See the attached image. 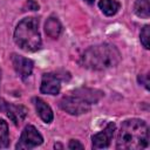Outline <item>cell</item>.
<instances>
[{
	"instance_id": "d6986e66",
	"label": "cell",
	"mask_w": 150,
	"mask_h": 150,
	"mask_svg": "<svg viewBox=\"0 0 150 150\" xmlns=\"http://www.w3.org/2000/svg\"><path fill=\"white\" fill-rule=\"evenodd\" d=\"M86 1H88V2H93L94 0H86Z\"/></svg>"
},
{
	"instance_id": "2e32d148",
	"label": "cell",
	"mask_w": 150,
	"mask_h": 150,
	"mask_svg": "<svg viewBox=\"0 0 150 150\" xmlns=\"http://www.w3.org/2000/svg\"><path fill=\"white\" fill-rule=\"evenodd\" d=\"M139 40H141V43L143 45V47L145 49H149L150 48V45H149V40H150V26L149 25H145L142 28L141 34H139Z\"/></svg>"
},
{
	"instance_id": "5bb4252c",
	"label": "cell",
	"mask_w": 150,
	"mask_h": 150,
	"mask_svg": "<svg viewBox=\"0 0 150 150\" xmlns=\"http://www.w3.org/2000/svg\"><path fill=\"white\" fill-rule=\"evenodd\" d=\"M134 12L137 16L148 19L150 16V0H136Z\"/></svg>"
},
{
	"instance_id": "5b68a950",
	"label": "cell",
	"mask_w": 150,
	"mask_h": 150,
	"mask_svg": "<svg viewBox=\"0 0 150 150\" xmlns=\"http://www.w3.org/2000/svg\"><path fill=\"white\" fill-rule=\"evenodd\" d=\"M43 142L42 135L36 130L34 125H26L16 144V149H33L41 145Z\"/></svg>"
},
{
	"instance_id": "4fadbf2b",
	"label": "cell",
	"mask_w": 150,
	"mask_h": 150,
	"mask_svg": "<svg viewBox=\"0 0 150 150\" xmlns=\"http://www.w3.org/2000/svg\"><path fill=\"white\" fill-rule=\"evenodd\" d=\"M98 8L103 12L104 15L112 16L120 11L121 4L117 0H100L98 1Z\"/></svg>"
},
{
	"instance_id": "6da1fadb",
	"label": "cell",
	"mask_w": 150,
	"mask_h": 150,
	"mask_svg": "<svg viewBox=\"0 0 150 150\" xmlns=\"http://www.w3.org/2000/svg\"><path fill=\"white\" fill-rule=\"evenodd\" d=\"M121 53L116 46L104 42L87 48L80 56V64L90 70H105L116 67L121 61Z\"/></svg>"
},
{
	"instance_id": "ac0fdd59",
	"label": "cell",
	"mask_w": 150,
	"mask_h": 150,
	"mask_svg": "<svg viewBox=\"0 0 150 150\" xmlns=\"http://www.w3.org/2000/svg\"><path fill=\"white\" fill-rule=\"evenodd\" d=\"M27 5H28L29 9H32V11H36V9H39V5H38L34 0H28Z\"/></svg>"
},
{
	"instance_id": "e0dca14e",
	"label": "cell",
	"mask_w": 150,
	"mask_h": 150,
	"mask_svg": "<svg viewBox=\"0 0 150 150\" xmlns=\"http://www.w3.org/2000/svg\"><path fill=\"white\" fill-rule=\"evenodd\" d=\"M68 148L71 150H76V149H83V145L77 139H70L68 143Z\"/></svg>"
},
{
	"instance_id": "9c48e42d",
	"label": "cell",
	"mask_w": 150,
	"mask_h": 150,
	"mask_svg": "<svg viewBox=\"0 0 150 150\" xmlns=\"http://www.w3.org/2000/svg\"><path fill=\"white\" fill-rule=\"evenodd\" d=\"M11 60H12V64H13V68H14L15 73L22 80H26L32 74L34 62L30 59H27L25 56L18 55V54H12Z\"/></svg>"
},
{
	"instance_id": "8992f818",
	"label": "cell",
	"mask_w": 150,
	"mask_h": 150,
	"mask_svg": "<svg viewBox=\"0 0 150 150\" xmlns=\"http://www.w3.org/2000/svg\"><path fill=\"white\" fill-rule=\"evenodd\" d=\"M66 74L60 75L59 73H46L42 75L41 79V84H40V91L42 94H48V95H57L61 90V81L68 80L66 79Z\"/></svg>"
},
{
	"instance_id": "7c38bea8",
	"label": "cell",
	"mask_w": 150,
	"mask_h": 150,
	"mask_svg": "<svg viewBox=\"0 0 150 150\" xmlns=\"http://www.w3.org/2000/svg\"><path fill=\"white\" fill-rule=\"evenodd\" d=\"M45 32L52 39H57L62 32V25L56 16H49L45 23Z\"/></svg>"
},
{
	"instance_id": "277c9868",
	"label": "cell",
	"mask_w": 150,
	"mask_h": 150,
	"mask_svg": "<svg viewBox=\"0 0 150 150\" xmlns=\"http://www.w3.org/2000/svg\"><path fill=\"white\" fill-rule=\"evenodd\" d=\"M59 107L63 111H66L70 115H75V116L87 114L91 109V104L89 102H87L86 100H83L82 97H80L73 93L69 96H64L59 102Z\"/></svg>"
},
{
	"instance_id": "7a4b0ae2",
	"label": "cell",
	"mask_w": 150,
	"mask_h": 150,
	"mask_svg": "<svg viewBox=\"0 0 150 150\" xmlns=\"http://www.w3.org/2000/svg\"><path fill=\"white\" fill-rule=\"evenodd\" d=\"M149 145V127L141 118L125 120L117 134L116 148L122 150L145 149Z\"/></svg>"
},
{
	"instance_id": "3957f363",
	"label": "cell",
	"mask_w": 150,
	"mask_h": 150,
	"mask_svg": "<svg viewBox=\"0 0 150 150\" xmlns=\"http://www.w3.org/2000/svg\"><path fill=\"white\" fill-rule=\"evenodd\" d=\"M15 43L26 52H36L41 48L42 40L39 32V20L33 16L22 19L14 30Z\"/></svg>"
},
{
	"instance_id": "52a82bcc",
	"label": "cell",
	"mask_w": 150,
	"mask_h": 150,
	"mask_svg": "<svg viewBox=\"0 0 150 150\" xmlns=\"http://www.w3.org/2000/svg\"><path fill=\"white\" fill-rule=\"evenodd\" d=\"M0 110L4 111L15 125H19L21 122H23V120L27 116L26 107L20 104H13L4 100H0Z\"/></svg>"
},
{
	"instance_id": "9a60e30c",
	"label": "cell",
	"mask_w": 150,
	"mask_h": 150,
	"mask_svg": "<svg viewBox=\"0 0 150 150\" xmlns=\"http://www.w3.org/2000/svg\"><path fill=\"white\" fill-rule=\"evenodd\" d=\"M9 145V135H8V124L5 120L0 118V149L7 148Z\"/></svg>"
},
{
	"instance_id": "ffe728a7",
	"label": "cell",
	"mask_w": 150,
	"mask_h": 150,
	"mask_svg": "<svg viewBox=\"0 0 150 150\" xmlns=\"http://www.w3.org/2000/svg\"><path fill=\"white\" fill-rule=\"evenodd\" d=\"M0 80H1V70H0Z\"/></svg>"
},
{
	"instance_id": "ba28073f",
	"label": "cell",
	"mask_w": 150,
	"mask_h": 150,
	"mask_svg": "<svg viewBox=\"0 0 150 150\" xmlns=\"http://www.w3.org/2000/svg\"><path fill=\"white\" fill-rule=\"evenodd\" d=\"M116 130V124L114 122H110L107 124V127L91 136V146L93 149H105L109 146L111 138L114 136V132Z\"/></svg>"
},
{
	"instance_id": "30bf717a",
	"label": "cell",
	"mask_w": 150,
	"mask_h": 150,
	"mask_svg": "<svg viewBox=\"0 0 150 150\" xmlns=\"http://www.w3.org/2000/svg\"><path fill=\"white\" fill-rule=\"evenodd\" d=\"M33 103H34L36 114L40 116V118L45 123H50L53 121V118H54V115H53V110L49 107V104H47L40 97H34L33 98Z\"/></svg>"
},
{
	"instance_id": "8fae6325",
	"label": "cell",
	"mask_w": 150,
	"mask_h": 150,
	"mask_svg": "<svg viewBox=\"0 0 150 150\" xmlns=\"http://www.w3.org/2000/svg\"><path fill=\"white\" fill-rule=\"evenodd\" d=\"M73 94L82 97L83 100H86L87 102H89L90 104H95L97 103L102 97H103V91L98 90V89H94V88H77L74 91H71Z\"/></svg>"
}]
</instances>
